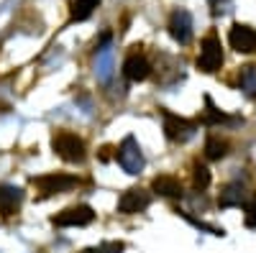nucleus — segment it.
<instances>
[{
  "label": "nucleus",
  "mask_w": 256,
  "mask_h": 253,
  "mask_svg": "<svg viewBox=\"0 0 256 253\" xmlns=\"http://www.w3.org/2000/svg\"><path fill=\"white\" fill-rule=\"evenodd\" d=\"M52 149L59 159L70 161V164H82L88 159V149H84V141L77 133L70 131H59L52 136Z\"/></svg>",
  "instance_id": "1"
},
{
  "label": "nucleus",
  "mask_w": 256,
  "mask_h": 253,
  "mask_svg": "<svg viewBox=\"0 0 256 253\" xmlns=\"http://www.w3.org/2000/svg\"><path fill=\"white\" fill-rule=\"evenodd\" d=\"M34 187L41 192V197H54V195H64L70 189L80 187V179L64 172H49L44 177H34Z\"/></svg>",
  "instance_id": "2"
},
{
  "label": "nucleus",
  "mask_w": 256,
  "mask_h": 253,
  "mask_svg": "<svg viewBox=\"0 0 256 253\" xmlns=\"http://www.w3.org/2000/svg\"><path fill=\"white\" fill-rule=\"evenodd\" d=\"M116 159L120 164V169L126 174H141V169L146 166V159H144V151H141V146L134 136H126L123 143L118 146V151H116Z\"/></svg>",
  "instance_id": "3"
},
{
  "label": "nucleus",
  "mask_w": 256,
  "mask_h": 253,
  "mask_svg": "<svg viewBox=\"0 0 256 253\" xmlns=\"http://www.w3.org/2000/svg\"><path fill=\"white\" fill-rule=\"evenodd\" d=\"M162 118H164V133L169 141L174 143H187L192 136L198 133V123H192L187 118H180L169 110H162Z\"/></svg>",
  "instance_id": "4"
},
{
  "label": "nucleus",
  "mask_w": 256,
  "mask_h": 253,
  "mask_svg": "<svg viewBox=\"0 0 256 253\" xmlns=\"http://www.w3.org/2000/svg\"><path fill=\"white\" fill-rule=\"evenodd\" d=\"M92 220H95V210L90 205H74V207L62 210L59 215H54L52 225H56V228H84Z\"/></svg>",
  "instance_id": "5"
},
{
  "label": "nucleus",
  "mask_w": 256,
  "mask_h": 253,
  "mask_svg": "<svg viewBox=\"0 0 256 253\" xmlns=\"http://www.w3.org/2000/svg\"><path fill=\"white\" fill-rule=\"evenodd\" d=\"M220 64H223V46H220V38H218V36L202 38L200 56H198V67H200L202 72H218Z\"/></svg>",
  "instance_id": "6"
},
{
  "label": "nucleus",
  "mask_w": 256,
  "mask_h": 253,
  "mask_svg": "<svg viewBox=\"0 0 256 253\" xmlns=\"http://www.w3.org/2000/svg\"><path fill=\"white\" fill-rule=\"evenodd\" d=\"M148 205H152V195H148L146 189H141V187H131V189H126V192L120 195V200H118V213H123V215H136V213H144Z\"/></svg>",
  "instance_id": "7"
},
{
  "label": "nucleus",
  "mask_w": 256,
  "mask_h": 253,
  "mask_svg": "<svg viewBox=\"0 0 256 253\" xmlns=\"http://www.w3.org/2000/svg\"><path fill=\"white\" fill-rule=\"evenodd\" d=\"M169 36H172L177 44H190L192 41V15L184 8H177L169 15Z\"/></svg>",
  "instance_id": "8"
},
{
  "label": "nucleus",
  "mask_w": 256,
  "mask_h": 253,
  "mask_svg": "<svg viewBox=\"0 0 256 253\" xmlns=\"http://www.w3.org/2000/svg\"><path fill=\"white\" fill-rule=\"evenodd\" d=\"M228 44L238 54H251V51H256V31L246 23H236L228 31Z\"/></svg>",
  "instance_id": "9"
},
{
  "label": "nucleus",
  "mask_w": 256,
  "mask_h": 253,
  "mask_svg": "<svg viewBox=\"0 0 256 253\" xmlns=\"http://www.w3.org/2000/svg\"><path fill=\"white\" fill-rule=\"evenodd\" d=\"M251 200L248 189L241 184V182H230L223 187V192L218 197V205L220 207H246V202Z\"/></svg>",
  "instance_id": "10"
},
{
  "label": "nucleus",
  "mask_w": 256,
  "mask_h": 253,
  "mask_svg": "<svg viewBox=\"0 0 256 253\" xmlns=\"http://www.w3.org/2000/svg\"><path fill=\"white\" fill-rule=\"evenodd\" d=\"M123 74L131 82H144L148 74H152V64H148V59L144 54H131L123 61Z\"/></svg>",
  "instance_id": "11"
},
{
  "label": "nucleus",
  "mask_w": 256,
  "mask_h": 253,
  "mask_svg": "<svg viewBox=\"0 0 256 253\" xmlns=\"http://www.w3.org/2000/svg\"><path fill=\"white\" fill-rule=\"evenodd\" d=\"M152 192H156L159 197H166V200H182V197H184L180 179L166 177V174H162V177H156V179L152 182Z\"/></svg>",
  "instance_id": "12"
},
{
  "label": "nucleus",
  "mask_w": 256,
  "mask_h": 253,
  "mask_svg": "<svg viewBox=\"0 0 256 253\" xmlns=\"http://www.w3.org/2000/svg\"><path fill=\"white\" fill-rule=\"evenodd\" d=\"M24 202V189L20 187H13V184H0V213H16Z\"/></svg>",
  "instance_id": "13"
},
{
  "label": "nucleus",
  "mask_w": 256,
  "mask_h": 253,
  "mask_svg": "<svg viewBox=\"0 0 256 253\" xmlns=\"http://www.w3.org/2000/svg\"><path fill=\"white\" fill-rule=\"evenodd\" d=\"M108 41H110V33H105V36H102V44L98 46V77H100L102 82H108V79H110V72H113V59H110Z\"/></svg>",
  "instance_id": "14"
},
{
  "label": "nucleus",
  "mask_w": 256,
  "mask_h": 253,
  "mask_svg": "<svg viewBox=\"0 0 256 253\" xmlns=\"http://www.w3.org/2000/svg\"><path fill=\"white\" fill-rule=\"evenodd\" d=\"M100 5V0H72V5H70V18L72 20H88L95 8Z\"/></svg>",
  "instance_id": "15"
},
{
  "label": "nucleus",
  "mask_w": 256,
  "mask_h": 253,
  "mask_svg": "<svg viewBox=\"0 0 256 253\" xmlns=\"http://www.w3.org/2000/svg\"><path fill=\"white\" fill-rule=\"evenodd\" d=\"M238 87H241L248 97H256V64L241 67V72H238Z\"/></svg>",
  "instance_id": "16"
},
{
  "label": "nucleus",
  "mask_w": 256,
  "mask_h": 253,
  "mask_svg": "<svg viewBox=\"0 0 256 253\" xmlns=\"http://www.w3.org/2000/svg\"><path fill=\"white\" fill-rule=\"evenodd\" d=\"M226 154H228V143H226L223 138L210 136V138L205 141V156H208L210 161H220Z\"/></svg>",
  "instance_id": "17"
},
{
  "label": "nucleus",
  "mask_w": 256,
  "mask_h": 253,
  "mask_svg": "<svg viewBox=\"0 0 256 253\" xmlns=\"http://www.w3.org/2000/svg\"><path fill=\"white\" fill-rule=\"evenodd\" d=\"M205 105H208V110H205V118H202V120H205L208 125H218V123H233V118H230V115H226L223 110H218L216 105H212V100H210V97L205 100Z\"/></svg>",
  "instance_id": "18"
},
{
  "label": "nucleus",
  "mask_w": 256,
  "mask_h": 253,
  "mask_svg": "<svg viewBox=\"0 0 256 253\" xmlns=\"http://www.w3.org/2000/svg\"><path fill=\"white\" fill-rule=\"evenodd\" d=\"M192 184H195V189H208L210 187V172H208V166L195 164V169H192Z\"/></svg>",
  "instance_id": "19"
},
{
  "label": "nucleus",
  "mask_w": 256,
  "mask_h": 253,
  "mask_svg": "<svg viewBox=\"0 0 256 253\" xmlns=\"http://www.w3.org/2000/svg\"><path fill=\"white\" fill-rule=\"evenodd\" d=\"M126 246L120 241H113V243H102V246H95V248H84L82 253H123Z\"/></svg>",
  "instance_id": "20"
},
{
  "label": "nucleus",
  "mask_w": 256,
  "mask_h": 253,
  "mask_svg": "<svg viewBox=\"0 0 256 253\" xmlns=\"http://www.w3.org/2000/svg\"><path fill=\"white\" fill-rule=\"evenodd\" d=\"M210 8H212V15H226L233 8V0H210Z\"/></svg>",
  "instance_id": "21"
},
{
  "label": "nucleus",
  "mask_w": 256,
  "mask_h": 253,
  "mask_svg": "<svg viewBox=\"0 0 256 253\" xmlns=\"http://www.w3.org/2000/svg\"><path fill=\"white\" fill-rule=\"evenodd\" d=\"M244 210H246V215H244L246 225H248V228H256V197H251Z\"/></svg>",
  "instance_id": "22"
}]
</instances>
